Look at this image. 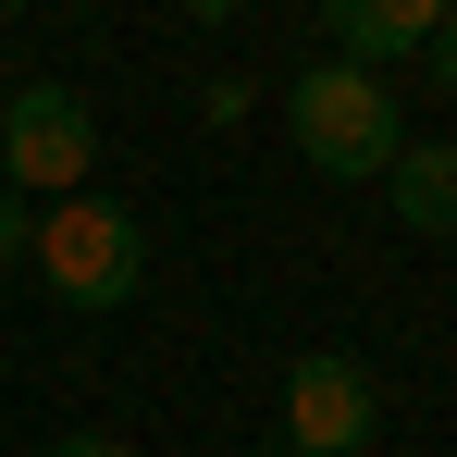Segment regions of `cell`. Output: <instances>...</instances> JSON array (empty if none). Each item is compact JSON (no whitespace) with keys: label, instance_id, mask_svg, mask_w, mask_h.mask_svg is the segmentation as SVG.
I'll return each mask as SVG.
<instances>
[{"label":"cell","instance_id":"obj_1","mask_svg":"<svg viewBox=\"0 0 457 457\" xmlns=\"http://www.w3.org/2000/svg\"><path fill=\"white\" fill-rule=\"evenodd\" d=\"M25 272L50 285L62 309H124L137 297V272H149V235H137V211L124 198H50L37 223H25Z\"/></svg>","mask_w":457,"mask_h":457},{"label":"cell","instance_id":"obj_2","mask_svg":"<svg viewBox=\"0 0 457 457\" xmlns=\"http://www.w3.org/2000/svg\"><path fill=\"white\" fill-rule=\"evenodd\" d=\"M285 137H297V161L334 173V186H359V173H383V161L408 149L395 87H383L371 62H309V75L285 87Z\"/></svg>","mask_w":457,"mask_h":457},{"label":"cell","instance_id":"obj_3","mask_svg":"<svg viewBox=\"0 0 457 457\" xmlns=\"http://www.w3.org/2000/svg\"><path fill=\"white\" fill-rule=\"evenodd\" d=\"M87 161H99V124H87V99L75 87H12L0 99V186L25 198H75L87 186Z\"/></svg>","mask_w":457,"mask_h":457},{"label":"cell","instance_id":"obj_4","mask_svg":"<svg viewBox=\"0 0 457 457\" xmlns=\"http://www.w3.org/2000/svg\"><path fill=\"white\" fill-rule=\"evenodd\" d=\"M371 420H383V383L334 346H309L285 371V445L297 457H371Z\"/></svg>","mask_w":457,"mask_h":457},{"label":"cell","instance_id":"obj_5","mask_svg":"<svg viewBox=\"0 0 457 457\" xmlns=\"http://www.w3.org/2000/svg\"><path fill=\"white\" fill-rule=\"evenodd\" d=\"M433 25H445V0H321V37H346L334 62H408V50H433Z\"/></svg>","mask_w":457,"mask_h":457},{"label":"cell","instance_id":"obj_6","mask_svg":"<svg viewBox=\"0 0 457 457\" xmlns=\"http://www.w3.org/2000/svg\"><path fill=\"white\" fill-rule=\"evenodd\" d=\"M383 198H395L408 235H457V137H408L383 161Z\"/></svg>","mask_w":457,"mask_h":457},{"label":"cell","instance_id":"obj_7","mask_svg":"<svg viewBox=\"0 0 457 457\" xmlns=\"http://www.w3.org/2000/svg\"><path fill=\"white\" fill-rule=\"evenodd\" d=\"M25 223H37V211H25V198H12V186H0V272H12V260H25Z\"/></svg>","mask_w":457,"mask_h":457},{"label":"cell","instance_id":"obj_8","mask_svg":"<svg viewBox=\"0 0 457 457\" xmlns=\"http://www.w3.org/2000/svg\"><path fill=\"white\" fill-rule=\"evenodd\" d=\"M433 75H445V99H457V0H445V25H433Z\"/></svg>","mask_w":457,"mask_h":457},{"label":"cell","instance_id":"obj_9","mask_svg":"<svg viewBox=\"0 0 457 457\" xmlns=\"http://www.w3.org/2000/svg\"><path fill=\"white\" fill-rule=\"evenodd\" d=\"M50 457H137V445H124V433H62Z\"/></svg>","mask_w":457,"mask_h":457},{"label":"cell","instance_id":"obj_10","mask_svg":"<svg viewBox=\"0 0 457 457\" xmlns=\"http://www.w3.org/2000/svg\"><path fill=\"white\" fill-rule=\"evenodd\" d=\"M0 12H25V0H0Z\"/></svg>","mask_w":457,"mask_h":457},{"label":"cell","instance_id":"obj_11","mask_svg":"<svg viewBox=\"0 0 457 457\" xmlns=\"http://www.w3.org/2000/svg\"><path fill=\"white\" fill-rule=\"evenodd\" d=\"M272 457H297V445H272Z\"/></svg>","mask_w":457,"mask_h":457}]
</instances>
